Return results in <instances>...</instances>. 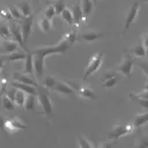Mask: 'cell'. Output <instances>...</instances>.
I'll use <instances>...</instances> for the list:
<instances>
[{
  "label": "cell",
  "mask_w": 148,
  "mask_h": 148,
  "mask_svg": "<svg viewBox=\"0 0 148 148\" xmlns=\"http://www.w3.org/2000/svg\"><path fill=\"white\" fill-rule=\"evenodd\" d=\"M81 37H82V39H83L84 42H95V40L102 38L103 35H102L101 32H95V31L92 32V31H89V32H83V34L81 35Z\"/></svg>",
  "instance_id": "484cf974"
},
{
  "label": "cell",
  "mask_w": 148,
  "mask_h": 148,
  "mask_svg": "<svg viewBox=\"0 0 148 148\" xmlns=\"http://www.w3.org/2000/svg\"><path fill=\"white\" fill-rule=\"evenodd\" d=\"M3 130L7 132V133H9V134H13V133H15L17 130L13 126V124L10 123V120L8 119V118H6V121H5V125H3Z\"/></svg>",
  "instance_id": "74e56055"
},
{
  "label": "cell",
  "mask_w": 148,
  "mask_h": 148,
  "mask_svg": "<svg viewBox=\"0 0 148 148\" xmlns=\"http://www.w3.org/2000/svg\"><path fill=\"white\" fill-rule=\"evenodd\" d=\"M96 148H112V143L111 142H104V143L97 146Z\"/></svg>",
  "instance_id": "ee69618b"
},
{
  "label": "cell",
  "mask_w": 148,
  "mask_h": 148,
  "mask_svg": "<svg viewBox=\"0 0 148 148\" xmlns=\"http://www.w3.org/2000/svg\"><path fill=\"white\" fill-rule=\"evenodd\" d=\"M80 5H81V9L83 12L84 18H89V16L91 15L92 10H94V3L90 0H80Z\"/></svg>",
  "instance_id": "ac0fdd59"
},
{
  "label": "cell",
  "mask_w": 148,
  "mask_h": 148,
  "mask_svg": "<svg viewBox=\"0 0 148 148\" xmlns=\"http://www.w3.org/2000/svg\"><path fill=\"white\" fill-rule=\"evenodd\" d=\"M66 82L75 90L76 95H79L82 99H95L96 98V94L91 88H89L77 81H73V80H68Z\"/></svg>",
  "instance_id": "277c9868"
},
{
  "label": "cell",
  "mask_w": 148,
  "mask_h": 148,
  "mask_svg": "<svg viewBox=\"0 0 148 148\" xmlns=\"http://www.w3.org/2000/svg\"><path fill=\"white\" fill-rule=\"evenodd\" d=\"M143 89H146V90H148V80L146 81V83H145V88Z\"/></svg>",
  "instance_id": "7dc6e473"
},
{
  "label": "cell",
  "mask_w": 148,
  "mask_h": 148,
  "mask_svg": "<svg viewBox=\"0 0 148 148\" xmlns=\"http://www.w3.org/2000/svg\"><path fill=\"white\" fill-rule=\"evenodd\" d=\"M0 38H2L3 40L12 39L9 24H5V23H1V24H0Z\"/></svg>",
  "instance_id": "4dcf8cb0"
},
{
  "label": "cell",
  "mask_w": 148,
  "mask_h": 148,
  "mask_svg": "<svg viewBox=\"0 0 148 148\" xmlns=\"http://www.w3.org/2000/svg\"><path fill=\"white\" fill-rule=\"evenodd\" d=\"M117 75H120V73H119V72H117V71H106V72L104 73V75H103V80L111 79V77L117 76Z\"/></svg>",
  "instance_id": "60d3db41"
},
{
  "label": "cell",
  "mask_w": 148,
  "mask_h": 148,
  "mask_svg": "<svg viewBox=\"0 0 148 148\" xmlns=\"http://www.w3.org/2000/svg\"><path fill=\"white\" fill-rule=\"evenodd\" d=\"M23 71L25 74H32L34 72V57L31 51L25 50V58H24V66H23Z\"/></svg>",
  "instance_id": "9a60e30c"
},
{
  "label": "cell",
  "mask_w": 148,
  "mask_h": 148,
  "mask_svg": "<svg viewBox=\"0 0 148 148\" xmlns=\"http://www.w3.org/2000/svg\"><path fill=\"white\" fill-rule=\"evenodd\" d=\"M51 91L57 92L58 95H61L64 97H73L76 95L75 90L66 81H62V80H58V82L56 83V86L53 87Z\"/></svg>",
  "instance_id": "52a82bcc"
},
{
  "label": "cell",
  "mask_w": 148,
  "mask_h": 148,
  "mask_svg": "<svg viewBox=\"0 0 148 148\" xmlns=\"http://www.w3.org/2000/svg\"><path fill=\"white\" fill-rule=\"evenodd\" d=\"M141 43L143 44V46H145L146 50L148 51V32H146V34L142 35V42H141Z\"/></svg>",
  "instance_id": "7bdbcfd3"
},
{
  "label": "cell",
  "mask_w": 148,
  "mask_h": 148,
  "mask_svg": "<svg viewBox=\"0 0 148 148\" xmlns=\"http://www.w3.org/2000/svg\"><path fill=\"white\" fill-rule=\"evenodd\" d=\"M58 80H59V79H57L56 76H53V75H49V76H46V77L43 80V82H42V87H44L45 89H47L49 91H51V90L53 89V87L56 86V83L58 82Z\"/></svg>",
  "instance_id": "44dd1931"
},
{
  "label": "cell",
  "mask_w": 148,
  "mask_h": 148,
  "mask_svg": "<svg viewBox=\"0 0 148 148\" xmlns=\"http://www.w3.org/2000/svg\"><path fill=\"white\" fill-rule=\"evenodd\" d=\"M24 58H25V52L23 51H16L3 57L5 61H18V60H24Z\"/></svg>",
  "instance_id": "cb8c5ba5"
},
{
  "label": "cell",
  "mask_w": 148,
  "mask_h": 148,
  "mask_svg": "<svg viewBox=\"0 0 148 148\" xmlns=\"http://www.w3.org/2000/svg\"><path fill=\"white\" fill-rule=\"evenodd\" d=\"M77 143H79V147L80 148H96L97 146H94L92 142H90L87 138L82 136V135H79L77 138Z\"/></svg>",
  "instance_id": "836d02e7"
},
{
  "label": "cell",
  "mask_w": 148,
  "mask_h": 148,
  "mask_svg": "<svg viewBox=\"0 0 148 148\" xmlns=\"http://www.w3.org/2000/svg\"><path fill=\"white\" fill-rule=\"evenodd\" d=\"M124 52L128 53V54H131V56H133L135 58H142V57H145L147 54V50H146V47L143 46L142 43H139L133 47H128Z\"/></svg>",
  "instance_id": "7c38bea8"
},
{
  "label": "cell",
  "mask_w": 148,
  "mask_h": 148,
  "mask_svg": "<svg viewBox=\"0 0 148 148\" xmlns=\"http://www.w3.org/2000/svg\"><path fill=\"white\" fill-rule=\"evenodd\" d=\"M133 66H134V57L128 54V53H125L124 54V58L121 60V62L117 66L116 71L119 72L120 74H123L125 77H130L131 76V73H132V69H133Z\"/></svg>",
  "instance_id": "8992f818"
},
{
  "label": "cell",
  "mask_w": 148,
  "mask_h": 148,
  "mask_svg": "<svg viewBox=\"0 0 148 148\" xmlns=\"http://www.w3.org/2000/svg\"><path fill=\"white\" fill-rule=\"evenodd\" d=\"M1 102H2V106H3L5 110H8V111H14L15 110L16 105H15L14 101H12L6 94H3L1 96Z\"/></svg>",
  "instance_id": "4316f807"
},
{
  "label": "cell",
  "mask_w": 148,
  "mask_h": 148,
  "mask_svg": "<svg viewBox=\"0 0 148 148\" xmlns=\"http://www.w3.org/2000/svg\"><path fill=\"white\" fill-rule=\"evenodd\" d=\"M9 29H10V37H12V40H15L16 43L20 44L21 47H23V49L25 50V45H24V42H23V36H22V30H21L20 23L12 21V22L9 23Z\"/></svg>",
  "instance_id": "9c48e42d"
},
{
  "label": "cell",
  "mask_w": 148,
  "mask_h": 148,
  "mask_svg": "<svg viewBox=\"0 0 148 148\" xmlns=\"http://www.w3.org/2000/svg\"><path fill=\"white\" fill-rule=\"evenodd\" d=\"M36 101H37L36 95H30V94H28L27 97H25V102H24L23 108H24L27 111H32V110L36 108Z\"/></svg>",
  "instance_id": "7402d4cb"
},
{
  "label": "cell",
  "mask_w": 148,
  "mask_h": 148,
  "mask_svg": "<svg viewBox=\"0 0 148 148\" xmlns=\"http://www.w3.org/2000/svg\"><path fill=\"white\" fill-rule=\"evenodd\" d=\"M60 16H61V18H62L69 27H74V18H73V14H72L71 8L65 7V9L61 12Z\"/></svg>",
  "instance_id": "d6986e66"
},
{
  "label": "cell",
  "mask_w": 148,
  "mask_h": 148,
  "mask_svg": "<svg viewBox=\"0 0 148 148\" xmlns=\"http://www.w3.org/2000/svg\"><path fill=\"white\" fill-rule=\"evenodd\" d=\"M36 97H37V106H38L37 113L42 116H50L52 113L53 106H52L51 98L49 96V90L42 87V89L37 91Z\"/></svg>",
  "instance_id": "7a4b0ae2"
},
{
  "label": "cell",
  "mask_w": 148,
  "mask_h": 148,
  "mask_svg": "<svg viewBox=\"0 0 148 148\" xmlns=\"http://www.w3.org/2000/svg\"><path fill=\"white\" fill-rule=\"evenodd\" d=\"M13 79H14V81L25 83V84H29V86H32V87L37 88V82L35 80H32L31 77H29L28 75H25V73L23 74V73H20V72H14L13 73Z\"/></svg>",
  "instance_id": "5bb4252c"
},
{
  "label": "cell",
  "mask_w": 148,
  "mask_h": 148,
  "mask_svg": "<svg viewBox=\"0 0 148 148\" xmlns=\"http://www.w3.org/2000/svg\"><path fill=\"white\" fill-rule=\"evenodd\" d=\"M8 8H9V12H10V14H12V16H13L14 20H18V21H20L21 18L24 17L16 6H10V7H8Z\"/></svg>",
  "instance_id": "d590c367"
},
{
  "label": "cell",
  "mask_w": 148,
  "mask_h": 148,
  "mask_svg": "<svg viewBox=\"0 0 148 148\" xmlns=\"http://www.w3.org/2000/svg\"><path fill=\"white\" fill-rule=\"evenodd\" d=\"M139 9H140V3L139 2H135L130 7V9L126 14V17H125V28H124L125 31L128 30L130 25L135 21L136 16H138V13H139Z\"/></svg>",
  "instance_id": "30bf717a"
},
{
  "label": "cell",
  "mask_w": 148,
  "mask_h": 148,
  "mask_svg": "<svg viewBox=\"0 0 148 148\" xmlns=\"http://www.w3.org/2000/svg\"><path fill=\"white\" fill-rule=\"evenodd\" d=\"M20 49V44L16 43L15 40H12V39H7V40H2V44H1V51L5 52V53H13V52H16L18 51Z\"/></svg>",
  "instance_id": "4fadbf2b"
},
{
  "label": "cell",
  "mask_w": 148,
  "mask_h": 148,
  "mask_svg": "<svg viewBox=\"0 0 148 148\" xmlns=\"http://www.w3.org/2000/svg\"><path fill=\"white\" fill-rule=\"evenodd\" d=\"M25 92H23L22 90H16V94H15V98H14V103L16 106H23L24 105V102H25Z\"/></svg>",
  "instance_id": "f546056e"
},
{
  "label": "cell",
  "mask_w": 148,
  "mask_h": 148,
  "mask_svg": "<svg viewBox=\"0 0 148 148\" xmlns=\"http://www.w3.org/2000/svg\"><path fill=\"white\" fill-rule=\"evenodd\" d=\"M5 121H6V118H5L3 116H0V128H2V130H3Z\"/></svg>",
  "instance_id": "f6af8a7d"
},
{
  "label": "cell",
  "mask_w": 148,
  "mask_h": 148,
  "mask_svg": "<svg viewBox=\"0 0 148 148\" xmlns=\"http://www.w3.org/2000/svg\"><path fill=\"white\" fill-rule=\"evenodd\" d=\"M133 148H148V135L141 134L135 139Z\"/></svg>",
  "instance_id": "83f0119b"
},
{
  "label": "cell",
  "mask_w": 148,
  "mask_h": 148,
  "mask_svg": "<svg viewBox=\"0 0 148 148\" xmlns=\"http://www.w3.org/2000/svg\"><path fill=\"white\" fill-rule=\"evenodd\" d=\"M43 15H44L45 17H47L49 20L52 21V18L57 15V14H56V10H54V7H53L52 3H50L47 7H45V9H44V12H43Z\"/></svg>",
  "instance_id": "e575fe53"
},
{
  "label": "cell",
  "mask_w": 148,
  "mask_h": 148,
  "mask_svg": "<svg viewBox=\"0 0 148 148\" xmlns=\"http://www.w3.org/2000/svg\"><path fill=\"white\" fill-rule=\"evenodd\" d=\"M20 23V27H21V30H22V36H23V42H24V45L25 43L28 42L30 35H31V31H32V25H34V17L30 15V16H25L23 18H21L18 21Z\"/></svg>",
  "instance_id": "ba28073f"
},
{
  "label": "cell",
  "mask_w": 148,
  "mask_h": 148,
  "mask_svg": "<svg viewBox=\"0 0 148 148\" xmlns=\"http://www.w3.org/2000/svg\"><path fill=\"white\" fill-rule=\"evenodd\" d=\"M130 97L132 99H135L139 103L140 106H142L143 109H147L148 110V99H145V98H141V97H136V96H131V95H130Z\"/></svg>",
  "instance_id": "f35d334b"
},
{
  "label": "cell",
  "mask_w": 148,
  "mask_h": 148,
  "mask_svg": "<svg viewBox=\"0 0 148 148\" xmlns=\"http://www.w3.org/2000/svg\"><path fill=\"white\" fill-rule=\"evenodd\" d=\"M8 86H9V84H8V79H7V76L3 74V72H1V73H0V96H2V95L6 92Z\"/></svg>",
  "instance_id": "d6a6232c"
},
{
  "label": "cell",
  "mask_w": 148,
  "mask_h": 148,
  "mask_svg": "<svg viewBox=\"0 0 148 148\" xmlns=\"http://www.w3.org/2000/svg\"><path fill=\"white\" fill-rule=\"evenodd\" d=\"M3 62H5V59H3V57H1V58H0V73L2 72V68H3Z\"/></svg>",
  "instance_id": "bcb514c9"
},
{
  "label": "cell",
  "mask_w": 148,
  "mask_h": 148,
  "mask_svg": "<svg viewBox=\"0 0 148 148\" xmlns=\"http://www.w3.org/2000/svg\"><path fill=\"white\" fill-rule=\"evenodd\" d=\"M38 27H39V29H40L43 32H49L50 29L52 28V21L49 20L47 17H45V16L43 15V16L39 17V20H38Z\"/></svg>",
  "instance_id": "ffe728a7"
},
{
  "label": "cell",
  "mask_w": 148,
  "mask_h": 148,
  "mask_svg": "<svg viewBox=\"0 0 148 148\" xmlns=\"http://www.w3.org/2000/svg\"><path fill=\"white\" fill-rule=\"evenodd\" d=\"M95 1H97V0H95Z\"/></svg>",
  "instance_id": "816d5d0a"
},
{
  "label": "cell",
  "mask_w": 148,
  "mask_h": 148,
  "mask_svg": "<svg viewBox=\"0 0 148 148\" xmlns=\"http://www.w3.org/2000/svg\"><path fill=\"white\" fill-rule=\"evenodd\" d=\"M64 36L67 38V40L69 42V44L73 45V44L77 40V31H76V27H75V25H74V27H71L69 31H68L67 34H65Z\"/></svg>",
  "instance_id": "f1b7e54d"
},
{
  "label": "cell",
  "mask_w": 148,
  "mask_h": 148,
  "mask_svg": "<svg viewBox=\"0 0 148 148\" xmlns=\"http://www.w3.org/2000/svg\"><path fill=\"white\" fill-rule=\"evenodd\" d=\"M12 86L15 87L18 90H22L27 95L28 94H30V95H37V88L36 87H32V86H29V84H25V83H21V82H17V81H14L12 83Z\"/></svg>",
  "instance_id": "2e32d148"
},
{
  "label": "cell",
  "mask_w": 148,
  "mask_h": 148,
  "mask_svg": "<svg viewBox=\"0 0 148 148\" xmlns=\"http://www.w3.org/2000/svg\"><path fill=\"white\" fill-rule=\"evenodd\" d=\"M146 56H147V57H148V51H147V54H146Z\"/></svg>",
  "instance_id": "681fc988"
},
{
  "label": "cell",
  "mask_w": 148,
  "mask_h": 148,
  "mask_svg": "<svg viewBox=\"0 0 148 148\" xmlns=\"http://www.w3.org/2000/svg\"><path fill=\"white\" fill-rule=\"evenodd\" d=\"M8 119L10 120V123L13 124V126L18 131V130H25L27 128V124L22 120L21 117L18 116H13V117H8Z\"/></svg>",
  "instance_id": "d4e9b609"
},
{
  "label": "cell",
  "mask_w": 148,
  "mask_h": 148,
  "mask_svg": "<svg viewBox=\"0 0 148 148\" xmlns=\"http://www.w3.org/2000/svg\"><path fill=\"white\" fill-rule=\"evenodd\" d=\"M71 10H72V14H73V18H74V25H75V27L80 25L82 22H84V21H86L84 15H83V12H82V9H81L80 1H79L76 5L72 6V7H71Z\"/></svg>",
  "instance_id": "8fae6325"
},
{
  "label": "cell",
  "mask_w": 148,
  "mask_h": 148,
  "mask_svg": "<svg viewBox=\"0 0 148 148\" xmlns=\"http://www.w3.org/2000/svg\"><path fill=\"white\" fill-rule=\"evenodd\" d=\"M134 131L132 125L128 124H116L112 126V130L109 132L108 138L112 139V140H118L121 136H126L128 134H131Z\"/></svg>",
  "instance_id": "5b68a950"
},
{
  "label": "cell",
  "mask_w": 148,
  "mask_h": 148,
  "mask_svg": "<svg viewBox=\"0 0 148 148\" xmlns=\"http://www.w3.org/2000/svg\"><path fill=\"white\" fill-rule=\"evenodd\" d=\"M138 65L142 69V72L148 76V60H139Z\"/></svg>",
  "instance_id": "ab89813d"
},
{
  "label": "cell",
  "mask_w": 148,
  "mask_h": 148,
  "mask_svg": "<svg viewBox=\"0 0 148 148\" xmlns=\"http://www.w3.org/2000/svg\"><path fill=\"white\" fill-rule=\"evenodd\" d=\"M139 2H148V0H139Z\"/></svg>",
  "instance_id": "c3c4849f"
},
{
  "label": "cell",
  "mask_w": 148,
  "mask_h": 148,
  "mask_svg": "<svg viewBox=\"0 0 148 148\" xmlns=\"http://www.w3.org/2000/svg\"><path fill=\"white\" fill-rule=\"evenodd\" d=\"M146 124H148V112H143V113L136 114L134 117V119H133L132 126H133L134 130H138V128H140L141 126H143Z\"/></svg>",
  "instance_id": "e0dca14e"
},
{
  "label": "cell",
  "mask_w": 148,
  "mask_h": 148,
  "mask_svg": "<svg viewBox=\"0 0 148 148\" xmlns=\"http://www.w3.org/2000/svg\"><path fill=\"white\" fill-rule=\"evenodd\" d=\"M71 44L65 36L56 44V45H47V46H39L31 51L34 57V72L38 79H42L45 71V58L50 54H62L69 49Z\"/></svg>",
  "instance_id": "6da1fadb"
},
{
  "label": "cell",
  "mask_w": 148,
  "mask_h": 148,
  "mask_svg": "<svg viewBox=\"0 0 148 148\" xmlns=\"http://www.w3.org/2000/svg\"><path fill=\"white\" fill-rule=\"evenodd\" d=\"M16 7L18 8V10L22 13V15L24 17L31 15V6L27 0H23V1L18 2V5H16Z\"/></svg>",
  "instance_id": "603a6c76"
},
{
  "label": "cell",
  "mask_w": 148,
  "mask_h": 148,
  "mask_svg": "<svg viewBox=\"0 0 148 148\" xmlns=\"http://www.w3.org/2000/svg\"><path fill=\"white\" fill-rule=\"evenodd\" d=\"M103 56H104V52H97L90 58V60L87 65V68L84 71V74H83V80H88L90 76H92L99 69L102 61H103Z\"/></svg>",
  "instance_id": "3957f363"
},
{
  "label": "cell",
  "mask_w": 148,
  "mask_h": 148,
  "mask_svg": "<svg viewBox=\"0 0 148 148\" xmlns=\"http://www.w3.org/2000/svg\"><path fill=\"white\" fill-rule=\"evenodd\" d=\"M130 95H131V96H136V97H141V98L148 99V90H146V89H143V90L140 91V92H131Z\"/></svg>",
  "instance_id": "b9f144b4"
},
{
  "label": "cell",
  "mask_w": 148,
  "mask_h": 148,
  "mask_svg": "<svg viewBox=\"0 0 148 148\" xmlns=\"http://www.w3.org/2000/svg\"><path fill=\"white\" fill-rule=\"evenodd\" d=\"M0 18H1V16H0Z\"/></svg>",
  "instance_id": "f907efd6"
},
{
  "label": "cell",
  "mask_w": 148,
  "mask_h": 148,
  "mask_svg": "<svg viewBox=\"0 0 148 148\" xmlns=\"http://www.w3.org/2000/svg\"><path fill=\"white\" fill-rule=\"evenodd\" d=\"M53 7H54V10H56V14L57 15H60L61 14V12L65 9V3L62 2V0H56L53 3Z\"/></svg>",
  "instance_id": "8d00e7d4"
},
{
  "label": "cell",
  "mask_w": 148,
  "mask_h": 148,
  "mask_svg": "<svg viewBox=\"0 0 148 148\" xmlns=\"http://www.w3.org/2000/svg\"><path fill=\"white\" fill-rule=\"evenodd\" d=\"M120 80V75H117V76H113V77H111V79H106V80H103V82H102V86L104 87V88H106V89H109V88H112V87H114L117 83H118V81Z\"/></svg>",
  "instance_id": "1f68e13d"
}]
</instances>
